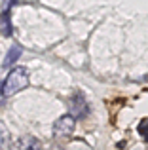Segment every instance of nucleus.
Listing matches in <instances>:
<instances>
[{"instance_id":"nucleus-1","label":"nucleus","mask_w":148,"mask_h":150,"mask_svg":"<svg viewBox=\"0 0 148 150\" xmlns=\"http://www.w3.org/2000/svg\"><path fill=\"white\" fill-rule=\"evenodd\" d=\"M29 86V70L25 67H13L8 72L6 80H4L2 88H0V95L2 97H11L15 93L23 91Z\"/></svg>"},{"instance_id":"nucleus-2","label":"nucleus","mask_w":148,"mask_h":150,"mask_svg":"<svg viewBox=\"0 0 148 150\" xmlns=\"http://www.w3.org/2000/svg\"><path fill=\"white\" fill-rule=\"evenodd\" d=\"M74 125H76V118H74L72 114H65V116H61L59 120L53 124V135H55L57 139L68 137L74 131Z\"/></svg>"},{"instance_id":"nucleus-3","label":"nucleus","mask_w":148,"mask_h":150,"mask_svg":"<svg viewBox=\"0 0 148 150\" xmlns=\"http://www.w3.org/2000/svg\"><path fill=\"white\" fill-rule=\"evenodd\" d=\"M70 114H72L74 118H85L89 114L87 101L84 99L82 93H76V95L70 97Z\"/></svg>"},{"instance_id":"nucleus-4","label":"nucleus","mask_w":148,"mask_h":150,"mask_svg":"<svg viewBox=\"0 0 148 150\" xmlns=\"http://www.w3.org/2000/svg\"><path fill=\"white\" fill-rule=\"evenodd\" d=\"M13 0H6V4L2 6V33L4 36H10L11 34V21H10V4Z\"/></svg>"},{"instance_id":"nucleus-5","label":"nucleus","mask_w":148,"mask_h":150,"mask_svg":"<svg viewBox=\"0 0 148 150\" xmlns=\"http://www.w3.org/2000/svg\"><path fill=\"white\" fill-rule=\"evenodd\" d=\"M21 53H23L21 46H17V44L11 46L10 51H8V55H6V59H4V67H6V69H8V67H11V65H13V63L17 61L19 57H21Z\"/></svg>"},{"instance_id":"nucleus-6","label":"nucleus","mask_w":148,"mask_h":150,"mask_svg":"<svg viewBox=\"0 0 148 150\" xmlns=\"http://www.w3.org/2000/svg\"><path fill=\"white\" fill-rule=\"evenodd\" d=\"M8 144V127L4 125V122H0V148H4Z\"/></svg>"},{"instance_id":"nucleus-7","label":"nucleus","mask_w":148,"mask_h":150,"mask_svg":"<svg viewBox=\"0 0 148 150\" xmlns=\"http://www.w3.org/2000/svg\"><path fill=\"white\" fill-rule=\"evenodd\" d=\"M139 135L144 137V139L148 141V118L146 120H141V124H139Z\"/></svg>"}]
</instances>
